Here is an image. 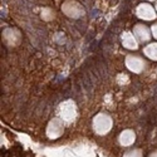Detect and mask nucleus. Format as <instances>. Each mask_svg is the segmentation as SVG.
Listing matches in <instances>:
<instances>
[{
    "label": "nucleus",
    "mask_w": 157,
    "mask_h": 157,
    "mask_svg": "<svg viewBox=\"0 0 157 157\" xmlns=\"http://www.w3.org/2000/svg\"><path fill=\"white\" fill-rule=\"evenodd\" d=\"M94 129L99 135H104L107 133L111 129V120L107 116L104 114H99L97 118L94 120Z\"/></svg>",
    "instance_id": "obj_1"
},
{
    "label": "nucleus",
    "mask_w": 157,
    "mask_h": 157,
    "mask_svg": "<svg viewBox=\"0 0 157 157\" xmlns=\"http://www.w3.org/2000/svg\"><path fill=\"white\" fill-rule=\"evenodd\" d=\"M62 133H63V124L58 120H54L53 122H50L48 131H47L48 137L49 138H58V137H60Z\"/></svg>",
    "instance_id": "obj_2"
},
{
    "label": "nucleus",
    "mask_w": 157,
    "mask_h": 157,
    "mask_svg": "<svg viewBox=\"0 0 157 157\" xmlns=\"http://www.w3.org/2000/svg\"><path fill=\"white\" fill-rule=\"evenodd\" d=\"M136 140V136L135 133L132 132V131H123V132L120 135V143L122 146H131V145H133V142Z\"/></svg>",
    "instance_id": "obj_3"
},
{
    "label": "nucleus",
    "mask_w": 157,
    "mask_h": 157,
    "mask_svg": "<svg viewBox=\"0 0 157 157\" xmlns=\"http://www.w3.org/2000/svg\"><path fill=\"white\" fill-rule=\"evenodd\" d=\"M123 157H142V152H141V150L133 148V150H129L128 152H126Z\"/></svg>",
    "instance_id": "obj_4"
},
{
    "label": "nucleus",
    "mask_w": 157,
    "mask_h": 157,
    "mask_svg": "<svg viewBox=\"0 0 157 157\" xmlns=\"http://www.w3.org/2000/svg\"><path fill=\"white\" fill-rule=\"evenodd\" d=\"M151 48L146 50V53L151 56V58H157V45H150Z\"/></svg>",
    "instance_id": "obj_5"
},
{
    "label": "nucleus",
    "mask_w": 157,
    "mask_h": 157,
    "mask_svg": "<svg viewBox=\"0 0 157 157\" xmlns=\"http://www.w3.org/2000/svg\"><path fill=\"white\" fill-rule=\"evenodd\" d=\"M128 65H131V68L132 69H135V71H140L137 67H140L141 65V62L140 60H136V59H133V62L131 63V62H128Z\"/></svg>",
    "instance_id": "obj_6"
},
{
    "label": "nucleus",
    "mask_w": 157,
    "mask_h": 157,
    "mask_svg": "<svg viewBox=\"0 0 157 157\" xmlns=\"http://www.w3.org/2000/svg\"><path fill=\"white\" fill-rule=\"evenodd\" d=\"M150 157H157V151H156V152H153V153H151V155H150Z\"/></svg>",
    "instance_id": "obj_7"
}]
</instances>
